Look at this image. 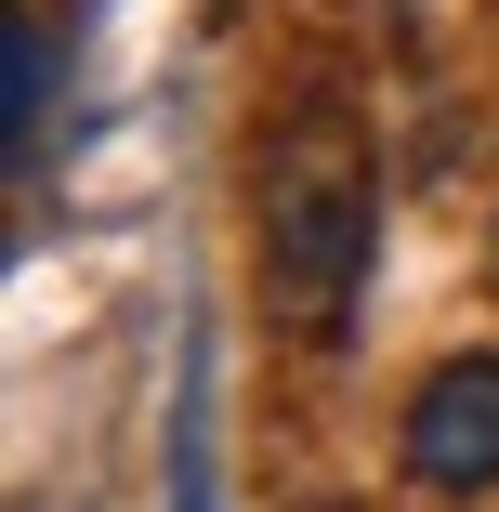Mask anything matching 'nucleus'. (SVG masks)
<instances>
[{
  "label": "nucleus",
  "mask_w": 499,
  "mask_h": 512,
  "mask_svg": "<svg viewBox=\"0 0 499 512\" xmlns=\"http://www.w3.org/2000/svg\"><path fill=\"white\" fill-rule=\"evenodd\" d=\"M381 263V158L355 92H289L250 145V302L276 342H355V302Z\"/></svg>",
  "instance_id": "f257e3e1"
},
{
  "label": "nucleus",
  "mask_w": 499,
  "mask_h": 512,
  "mask_svg": "<svg viewBox=\"0 0 499 512\" xmlns=\"http://www.w3.org/2000/svg\"><path fill=\"white\" fill-rule=\"evenodd\" d=\"M394 460H408V486H421V499H486V486H499V342H486V355L421 368Z\"/></svg>",
  "instance_id": "f03ea898"
},
{
  "label": "nucleus",
  "mask_w": 499,
  "mask_h": 512,
  "mask_svg": "<svg viewBox=\"0 0 499 512\" xmlns=\"http://www.w3.org/2000/svg\"><path fill=\"white\" fill-rule=\"evenodd\" d=\"M40 119H53V27L27 14H0V145H14V171H40Z\"/></svg>",
  "instance_id": "7ed1b4c3"
},
{
  "label": "nucleus",
  "mask_w": 499,
  "mask_h": 512,
  "mask_svg": "<svg viewBox=\"0 0 499 512\" xmlns=\"http://www.w3.org/2000/svg\"><path fill=\"white\" fill-rule=\"evenodd\" d=\"M171 512H211V460H197V434H184V460H171Z\"/></svg>",
  "instance_id": "20e7f679"
},
{
  "label": "nucleus",
  "mask_w": 499,
  "mask_h": 512,
  "mask_svg": "<svg viewBox=\"0 0 499 512\" xmlns=\"http://www.w3.org/2000/svg\"><path fill=\"white\" fill-rule=\"evenodd\" d=\"M486 276H499V237H486Z\"/></svg>",
  "instance_id": "39448f33"
}]
</instances>
